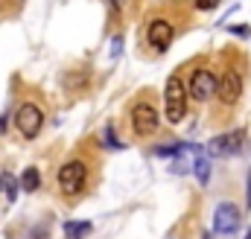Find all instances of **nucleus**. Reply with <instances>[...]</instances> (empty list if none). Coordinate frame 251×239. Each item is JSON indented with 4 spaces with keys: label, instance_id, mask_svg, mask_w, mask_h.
Listing matches in <instances>:
<instances>
[{
    "label": "nucleus",
    "instance_id": "obj_1",
    "mask_svg": "<svg viewBox=\"0 0 251 239\" xmlns=\"http://www.w3.org/2000/svg\"><path fill=\"white\" fill-rule=\"evenodd\" d=\"M164 114L170 122H181L187 114V88L178 76H170L167 79V88H164Z\"/></svg>",
    "mask_w": 251,
    "mask_h": 239
},
{
    "label": "nucleus",
    "instance_id": "obj_2",
    "mask_svg": "<svg viewBox=\"0 0 251 239\" xmlns=\"http://www.w3.org/2000/svg\"><path fill=\"white\" fill-rule=\"evenodd\" d=\"M85 178H88L85 167L79 161H67L59 169V190H62L64 195H79L82 187H85Z\"/></svg>",
    "mask_w": 251,
    "mask_h": 239
},
{
    "label": "nucleus",
    "instance_id": "obj_3",
    "mask_svg": "<svg viewBox=\"0 0 251 239\" xmlns=\"http://www.w3.org/2000/svg\"><path fill=\"white\" fill-rule=\"evenodd\" d=\"M15 125H18V131H21L24 137H35V134L41 131V125H44L41 108H38L35 102H24V105L18 108V114H15Z\"/></svg>",
    "mask_w": 251,
    "mask_h": 239
},
{
    "label": "nucleus",
    "instance_id": "obj_4",
    "mask_svg": "<svg viewBox=\"0 0 251 239\" xmlns=\"http://www.w3.org/2000/svg\"><path fill=\"white\" fill-rule=\"evenodd\" d=\"M216 94L225 105H237L240 96H243V76L237 67H228L222 79H216Z\"/></svg>",
    "mask_w": 251,
    "mask_h": 239
},
{
    "label": "nucleus",
    "instance_id": "obj_5",
    "mask_svg": "<svg viewBox=\"0 0 251 239\" xmlns=\"http://www.w3.org/2000/svg\"><path fill=\"white\" fill-rule=\"evenodd\" d=\"M131 125H134V134L140 137H149L158 131V111L152 102H137L131 108Z\"/></svg>",
    "mask_w": 251,
    "mask_h": 239
},
{
    "label": "nucleus",
    "instance_id": "obj_6",
    "mask_svg": "<svg viewBox=\"0 0 251 239\" xmlns=\"http://www.w3.org/2000/svg\"><path fill=\"white\" fill-rule=\"evenodd\" d=\"M237 228H240V207L231 204V201L216 204V210H213V231L222 234V237H231Z\"/></svg>",
    "mask_w": 251,
    "mask_h": 239
},
{
    "label": "nucleus",
    "instance_id": "obj_7",
    "mask_svg": "<svg viewBox=\"0 0 251 239\" xmlns=\"http://www.w3.org/2000/svg\"><path fill=\"white\" fill-rule=\"evenodd\" d=\"M213 94H216V76L210 70H196L190 79V96L196 102H207Z\"/></svg>",
    "mask_w": 251,
    "mask_h": 239
},
{
    "label": "nucleus",
    "instance_id": "obj_8",
    "mask_svg": "<svg viewBox=\"0 0 251 239\" xmlns=\"http://www.w3.org/2000/svg\"><path fill=\"white\" fill-rule=\"evenodd\" d=\"M243 140H246L243 131H228V134H222V137H213V140L207 143V152H210V155H219V158H228V155H237V152L243 149Z\"/></svg>",
    "mask_w": 251,
    "mask_h": 239
},
{
    "label": "nucleus",
    "instance_id": "obj_9",
    "mask_svg": "<svg viewBox=\"0 0 251 239\" xmlns=\"http://www.w3.org/2000/svg\"><path fill=\"white\" fill-rule=\"evenodd\" d=\"M196 152H201V146L176 143V146H173V152H170V158H173V164H170V172H173V175H184V172H190V164H193Z\"/></svg>",
    "mask_w": 251,
    "mask_h": 239
},
{
    "label": "nucleus",
    "instance_id": "obj_10",
    "mask_svg": "<svg viewBox=\"0 0 251 239\" xmlns=\"http://www.w3.org/2000/svg\"><path fill=\"white\" fill-rule=\"evenodd\" d=\"M146 35H149V44H155L158 50H167L173 44V24L164 21V18H155L149 24V32Z\"/></svg>",
    "mask_w": 251,
    "mask_h": 239
},
{
    "label": "nucleus",
    "instance_id": "obj_11",
    "mask_svg": "<svg viewBox=\"0 0 251 239\" xmlns=\"http://www.w3.org/2000/svg\"><path fill=\"white\" fill-rule=\"evenodd\" d=\"M190 169L196 172V181L204 187L207 181H210V161L204 158V152H196V158H193V164H190Z\"/></svg>",
    "mask_w": 251,
    "mask_h": 239
},
{
    "label": "nucleus",
    "instance_id": "obj_12",
    "mask_svg": "<svg viewBox=\"0 0 251 239\" xmlns=\"http://www.w3.org/2000/svg\"><path fill=\"white\" fill-rule=\"evenodd\" d=\"M91 228H94L91 222H64L62 231H64L67 239H85L88 234H91Z\"/></svg>",
    "mask_w": 251,
    "mask_h": 239
},
{
    "label": "nucleus",
    "instance_id": "obj_13",
    "mask_svg": "<svg viewBox=\"0 0 251 239\" xmlns=\"http://www.w3.org/2000/svg\"><path fill=\"white\" fill-rule=\"evenodd\" d=\"M21 187H24L26 192H35V190L41 187V172H38L35 167H26L24 175H21Z\"/></svg>",
    "mask_w": 251,
    "mask_h": 239
},
{
    "label": "nucleus",
    "instance_id": "obj_14",
    "mask_svg": "<svg viewBox=\"0 0 251 239\" xmlns=\"http://www.w3.org/2000/svg\"><path fill=\"white\" fill-rule=\"evenodd\" d=\"M0 192H6V195H9V201H15V195H18V181L12 178L9 172H3V175H0Z\"/></svg>",
    "mask_w": 251,
    "mask_h": 239
},
{
    "label": "nucleus",
    "instance_id": "obj_15",
    "mask_svg": "<svg viewBox=\"0 0 251 239\" xmlns=\"http://www.w3.org/2000/svg\"><path fill=\"white\" fill-rule=\"evenodd\" d=\"M100 140H102V143H105L108 149H123V143H120V140L114 137V125H111V122H108V125L102 128V137H100Z\"/></svg>",
    "mask_w": 251,
    "mask_h": 239
},
{
    "label": "nucleus",
    "instance_id": "obj_16",
    "mask_svg": "<svg viewBox=\"0 0 251 239\" xmlns=\"http://www.w3.org/2000/svg\"><path fill=\"white\" fill-rule=\"evenodd\" d=\"M231 32H234V35H243V38H249L251 35V29L246 26V24H243V26H231Z\"/></svg>",
    "mask_w": 251,
    "mask_h": 239
},
{
    "label": "nucleus",
    "instance_id": "obj_17",
    "mask_svg": "<svg viewBox=\"0 0 251 239\" xmlns=\"http://www.w3.org/2000/svg\"><path fill=\"white\" fill-rule=\"evenodd\" d=\"M120 44H123V41H120V38H114V41H111V56H114V59H117V56H120Z\"/></svg>",
    "mask_w": 251,
    "mask_h": 239
},
{
    "label": "nucleus",
    "instance_id": "obj_18",
    "mask_svg": "<svg viewBox=\"0 0 251 239\" xmlns=\"http://www.w3.org/2000/svg\"><path fill=\"white\" fill-rule=\"evenodd\" d=\"M196 6H199V9H213L216 0H196Z\"/></svg>",
    "mask_w": 251,
    "mask_h": 239
},
{
    "label": "nucleus",
    "instance_id": "obj_19",
    "mask_svg": "<svg viewBox=\"0 0 251 239\" xmlns=\"http://www.w3.org/2000/svg\"><path fill=\"white\" fill-rule=\"evenodd\" d=\"M108 3H111V9H114V12H123V9H126V0H108Z\"/></svg>",
    "mask_w": 251,
    "mask_h": 239
},
{
    "label": "nucleus",
    "instance_id": "obj_20",
    "mask_svg": "<svg viewBox=\"0 0 251 239\" xmlns=\"http://www.w3.org/2000/svg\"><path fill=\"white\" fill-rule=\"evenodd\" d=\"M3 128H6V120L0 117V134H3Z\"/></svg>",
    "mask_w": 251,
    "mask_h": 239
},
{
    "label": "nucleus",
    "instance_id": "obj_21",
    "mask_svg": "<svg viewBox=\"0 0 251 239\" xmlns=\"http://www.w3.org/2000/svg\"><path fill=\"white\" fill-rule=\"evenodd\" d=\"M249 204H251V175H249Z\"/></svg>",
    "mask_w": 251,
    "mask_h": 239
},
{
    "label": "nucleus",
    "instance_id": "obj_22",
    "mask_svg": "<svg viewBox=\"0 0 251 239\" xmlns=\"http://www.w3.org/2000/svg\"><path fill=\"white\" fill-rule=\"evenodd\" d=\"M246 239H251V231H249V234H246Z\"/></svg>",
    "mask_w": 251,
    "mask_h": 239
}]
</instances>
